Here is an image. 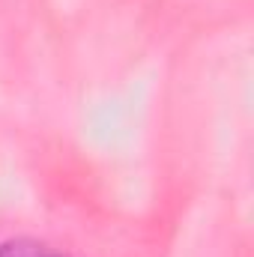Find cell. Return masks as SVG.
Returning a JSON list of instances; mask_svg holds the SVG:
<instances>
[{"label": "cell", "mask_w": 254, "mask_h": 257, "mask_svg": "<svg viewBox=\"0 0 254 257\" xmlns=\"http://www.w3.org/2000/svg\"><path fill=\"white\" fill-rule=\"evenodd\" d=\"M0 257H42L36 242H24V239H15V242H6L0 245Z\"/></svg>", "instance_id": "obj_1"}]
</instances>
